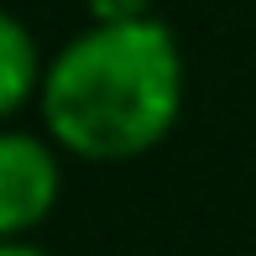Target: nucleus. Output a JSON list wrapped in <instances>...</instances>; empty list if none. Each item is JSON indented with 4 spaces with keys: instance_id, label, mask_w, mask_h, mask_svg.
<instances>
[{
    "instance_id": "f257e3e1",
    "label": "nucleus",
    "mask_w": 256,
    "mask_h": 256,
    "mask_svg": "<svg viewBox=\"0 0 256 256\" xmlns=\"http://www.w3.org/2000/svg\"><path fill=\"white\" fill-rule=\"evenodd\" d=\"M42 126L84 162H131L183 115V52L168 21H94L48 58Z\"/></svg>"
},
{
    "instance_id": "f03ea898",
    "label": "nucleus",
    "mask_w": 256,
    "mask_h": 256,
    "mask_svg": "<svg viewBox=\"0 0 256 256\" xmlns=\"http://www.w3.org/2000/svg\"><path fill=\"white\" fill-rule=\"evenodd\" d=\"M52 146H58L52 136L16 131V126L0 136V236L6 240L32 236L52 214L58 188H63Z\"/></svg>"
},
{
    "instance_id": "7ed1b4c3",
    "label": "nucleus",
    "mask_w": 256,
    "mask_h": 256,
    "mask_svg": "<svg viewBox=\"0 0 256 256\" xmlns=\"http://www.w3.org/2000/svg\"><path fill=\"white\" fill-rule=\"evenodd\" d=\"M42 74H48V63H42V48L26 32V21L0 16V110L10 120L42 94Z\"/></svg>"
},
{
    "instance_id": "20e7f679",
    "label": "nucleus",
    "mask_w": 256,
    "mask_h": 256,
    "mask_svg": "<svg viewBox=\"0 0 256 256\" xmlns=\"http://www.w3.org/2000/svg\"><path fill=\"white\" fill-rule=\"evenodd\" d=\"M94 21H142L152 16V0H89Z\"/></svg>"
},
{
    "instance_id": "39448f33",
    "label": "nucleus",
    "mask_w": 256,
    "mask_h": 256,
    "mask_svg": "<svg viewBox=\"0 0 256 256\" xmlns=\"http://www.w3.org/2000/svg\"><path fill=\"white\" fill-rule=\"evenodd\" d=\"M0 256H52L48 246H37V240L16 236V240H0Z\"/></svg>"
}]
</instances>
